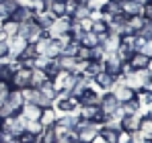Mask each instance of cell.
I'll return each mask as SVG.
<instances>
[{"mask_svg": "<svg viewBox=\"0 0 152 143\" xmlns=\"http://www.w3.org/2000/svg\"><path fill=\"white\" fill-rule=\"evenodd\" d=\"M121 43V37L119 35H113V33H107V39L101 43V47L105 49V53H115L117 47Z\"/></svg>", "mask_w": 152, "mask_h": 143, "instance_id": "cell-19", "label": "cell"}, {"mask_svg": "<svg viewBox=\"0 0 152 143\" xmlns=\"http://www.w3.org/2000/svg\"><path fill=\"white\" fill-rule=\"evenodd\" d=\"M140 119H142V115H124L121 121H119L121 131H126V133L138 131V129H140Z\"/></svg>", "mask_w": 152, "mask_h": 143, "instance_id": "cell-13", "label": "cell"}, {"mask_svg": "<svg viewBox=\"0 0 152 143\" xmlns=\"http://www.w3.org/2000/svg\"><path fill=\"white\" fill-rule=\"evenodd\" d=\"M78 51H80V43L76 41H68L64 47H62V55H68V57H78Z\"/></svg>", "mask_w": 152, "mask_h": 143, "instance_id": "cell-32", "label": "cell"}, {"mask_svg": "<svg viewBox=\"0 0 152 143\" xmlns=\"http://www.w3.org/2000/svg\"><path fill=\"white\" fill-rule=\"evenodd\" d=\"M10 84L8 82H4V80H0V102H4L6 98H8V94H10Z\"/></svg>", "mask_w": 152, "mask_h": 143, "instance_id": "cell-42", "label": "cell"}, {"mask_svg": "<svg viewBox=\"0 0 152 143\" xmlns=\"http://www.w3.org/2000/svg\"><path fill=\"white\" fill-rule=\"evenodd\" d=\"M0 131H6V133H10L12 137H19V135L25 131V119H23L21 115L10 117V119H4L2 121V129H0Z\"/></svg>", "mask_w": 152, "mask_h": 143, "instance_id": "cell-8", "label": "cell"}, {"mask_svg": "<svg viewBox=\"0 0 152 143\" xmlns=\"http://www.w3.org/2000/svg\"><path fill=\"white\" fill-rule=\"evenodd\" d=\"M150 143H152V141H150Z\"/></svg>", "mask_w": 152, "mask_h": 143, "instance_id": "cell-58", "label": "cell"}, {"mask_svg": "<svg viewBox=\"0 0 152 143\" xmlns=\"http://www.w3.org/2000/svg\"><path fill=\"white\" fill-rule=\"evenodd\" d=\"M78 102H80V104H99V102H101V94L97 92V88L88 86L82 94L78 96Z\"/></svg>", "mask_w": 152, "mask_h": 143, "instance_id": "cell-16", "label": "cell"}, {"mask_svg": "<svg viewBox=\"0 0 152 143\" xmlns=\"http://www.w3.org/2000/svg\"><path fill=\"white\" fill-rule=\"evenodd\" d=\"M53 19H60V17H66V8H64V0H48V8Z\"/></svg>", "mask_w": 152, "mask_h": 143, "instance_id": "cell-24", "label": "cell"}, {"mask_svg": "<svg viewBox=\"0 0 152 143\" xmlns=\"http://www.w3.org/2000/svg\"><path fill=\"white\" fill-rule=\"evenodd\" d=\"M48 80V76H45V72L43 70H31V82H29V88H39L43 82Z\"/></svg>", "mask_w": 152, "mask_h": 143, "instance_id": "cell-28", "label": "cell"}, {"mask_svg": "<svg viewBox=\"0 0 152 143\" xmlns=\"http://www.w3.org/2000/svg\"><path fill=\"white\" fill-rule=\"evenodd\" d=\"M121 66H124V61H121L115 53H107L105 59H103V70L107 72V74H111L115 80L121 78Z\"/></svg>", "mask_w": 152, "mask_h": 143, "instance_id": "cell-7", "label": "cell"}, {"mask_svg": "<svg viewBox=\"0 0 152 143\" xmlns=\"http://www.w3.org/2000/svg\"><path fill=\"white\" fill-rule=\"evenodd\" d=\"M88 31H93L95 35H105V33H109V31H107V23H105L103 19L93 21V25H91V29H88Z\"/></svg>", "mask_w": 152, "mask_h": 143, "instance_id": "cell-36", "label": "cell"}, {"mask_svg": "<svg viewBox=\"0 0 152 143\" xmlns=\"http://www.w3.org/2000/svg\"><path fill=\"white\" fill-rule=\"evenodd\" d=\"M129 143H150V139H148L144 133L134 131V133H129Z\"/></svg>", "mask_w": 152, "mask_h": 143, "instance_id": "cell-41", "label": "cell"}, {"mask_svg": "<svg viewBox=\"0 0 152 143\" xmlns=\"http://www.w3.org/2000/svg\"><path fill=\"white\" fill-rule=\"evenodd\" d=\"M10 19H15L19 25H21V23H31V21L35 19V12H33L29 6H19V8L12 12V17H10Z\"/></svg>", "mask_w": 152, "mask_h": 143, "instance_id": "cell-17", "label": "cell"}, {"mask_svg": "<svg viewBox=\"0 0 152 143\" xmlns=\"http://www.w3.org/2000/svg\"><path fill=\"white\" fill-rule=\"evenodd\" d=\"M39 143H56V135H53V129L51 127H45L43 133L39 135Z\"/></svg>", "mask_w": 152, "mask_h": 143, "instance_id": "cell-38", "label": "cell"}, {"mask_svg": "<svg viewBox=\"0 0 152 143\" xmlns=\"http://www.w3.org/2000/svg\"><path fill=\"white\" fill-rule=\"evenodd\" d=\"M19 35H23L29 43H35V41H39L41 37H45L48 33L35 23V21H31V23H21V27H19Z\"/></svg>", "mask_w": 152, "mask_h": 143, "instance_id": "cell-3", "label": "cell"}, {"mask_svg": "<svg viewBox=\"0 0 152 143\" xmlns=\"http://www.w3.org/2000/svg\"><path fill=\"white\" fill-rule=\"evenodd\" d=\"M119 8H121V14L126 17H136V14H142V8L136 0H119Z\"/></svg>", "mask_w": 152, "mask_h": 143, "instance_id": "cell-15", "label": "cell"}, {"mask_svg": "<svg viewBox=\"0 0 152 143\" xmlns=\"http://www.w3.org/2000/svg\"><path fill=\"white\" fill-rule=\"evenodd\" d=\"M70 23H72V19H70V17H60V19H53L51 27L48 29V37L58 39V37H62V35H68V31H70Z\"/></svg>", "mask_w": 152, "mask_h": 143, "instance_id": "cell-6", "label": "cell"}, {"mask_svg": "<svg viewBox=\"0 0 152 143\" xmlns=\"http://www.w3.org/2000/svg\"><path fill=\"white\" fill-rule=\"evenodd\" d=\"M35 23L39 25L45 33H48V29L51 27V23H53V14H51L50 10H43V12H35V19H33Z\"/></svg>", "mask_w": 152, "mask_h": 143, "instance_id": "cell-22", "label": "cell"}, {"mask_svg": "<svg viewBox=\"0 0 152 143\" xmlns=\"http://www.w3.org/2000/svg\"><path fill=\"white\" fill-rule=\"evenodd\" d=\"M0 129H2V119H0Z\"/></svg>", "mask_w": 152, "mask_h": 143, "instance_id": "cell-56", "label": "cell"}, {"mask_svg": "<svg viewBox=\"0 0 152 143\" xmlns=\"http://www.w3.org/2000/svg\"><path fill=\"white\" fill-rule=\"evenodd\" d=\"M37 90H39L41 94L45 96V98H50L51 102H56V98L60 96V92H58V90L53 88V84H51V80H45V82H43V84H41V86H39Z\"/></svg>", "mask_w": 152, "mask_h": 143, "instance_id": "cell-25", "label": "cell"}, {"mask_svg": "<svg viewBox=\"0 0 152 143\" xmlns=\"http://www.w3.org/2000/svg\"><path fill=\"white\" fill-rule=\"evenodd\" d=\"M0 143H2V133H0Z\"/></svg>", "mask_w": 152, "mask_h": 143, "instance_id": "cell-55", "label": "cell"}, {"mask_svg": "<svg viewBox=\"0 0 152 143\" xmlns=\"http://www.w3.org/2000/svg\"><path fill=\"white\" fill-rule=\"evenodd\" d=\"M29 8H31L33 12H43V10L48 8V0H31V2H29Z\"/></svg>", "mask_w": 152, "mask_h": 143, "instance_id": "cell-40", "label": "cell"}, {"mask_svg": "<svg viewBox=\"0 0 152 143\" xmlns=\"http://www.w3.org/2000/svg\"><path fill=\"white\" fill-rule=\"evenodd\" d=\"M142 92H148V94H152V78L146 82V84H144V86H142Z\"/></svg>", "mask_w": 152, "mask_h": 143, "instance_id": "cell-50", "label": "cell"}, {"mask_svg": "<svg viewBox=\"0 0 152 143\" xmlns=\"http://www.w3.org/2000/svg\"><path fill=\"white\" fill-rule=\"evenodd\" d=\"M19 27L21 25L17 23L15 19H4V21H0V31L10 39V37H15V35H19Z\"/></svg>", "mask_w": 152, "mask_h": 143, "instance_id": "cell-18", "label": "cell"}, {"mask_svg": "<svg viewBox=\"0 0 152 143\" xmlns=\"http://www.w3.org/2000/svg\"><path fill=\"white\" fill-rule=\"evenodd\" d=\"M29 2H31V0H17L19 6H29Z\"/></svg>", "mask_w": 152, "mask_h": 143, "instance_id": "cell-51", "label": "cell"}, {"mask_svg": "<svg viewBox=\"0 0 152 143\" xmlns=\"http://www.w3.org/2000/svg\"><path fill=\"white\" fill-rule=\"evenodd\" d=\"M8 59V39L6 41H0V61Z\"/></svg>", "mask_w": 152, "mask_h": 143, "instance_id": "cell-46", "label": "cell"}, {"mask_svg": "<svg viewBox=\"0 0 152 143\" xmlns=\"http://www.w3.org/2000/svg\"><path fill=\"white\" fill-rule=\"evenodd\" d=\"M23 57H37V53H35V45H33V43H29V45H27L25 51L21 53V57H19V59H23Z\"/></svg>", "mask_w": 152, "mask_h": 143, "instance_id": "cell-45", "label": "cell"}, {"mask_svg": "<svg viewBox=\"0 0 152 143\" xmlns=\"http://www.w3.org/2000/svg\"><path fill=\"white\" fill-rule=\"evenodd\" d=\"M43 125L39 123V121H27L25 119V131H29V133H33V135H41L43 133Z\"/></svg>", "mask_w": 152, "mask_h": 143, "instance_id": "cell-35", "label": "cell"}, {"mask_svg": "<svg viewBox=\"0 0 152 143\" xmlns=\"http://www.w3.org/2000/svg\"><path fill=\"white\" fill-rule=\"evenodd\" d=\"M109 92L117 98V102H119V104H124V102H127V100L136 98V90H132L129 86H126V84H124V82H119V80L113 84V88H111Z\"/></svg>", "mask_w": 152, "mask_h": 143, "instance_id": "cell-9", "label": "cell"}, {"mask_svg": "<svg viewBox=\"0 0 152 143\" xmlns=\"http://www.w3.org/2000/svg\"><path fill=\"white\" fill-rule=\"evenodd\" d=\"M50 41H51V37H48V35L41 37L39 41H35V43H33V45H35V53H37V55H43L45 49H48V45H50Z\"/></svg>", "mask_w": 152, "mask_h": 143, "instance_id": "cell-37", "label": "cell"}, {"mask_svg": "<svg viewBox=\"0 0 152 143\" xmlns=\"http://www.w3.org/2000/svg\"><path fill=\"white\" fill-rule=\"evenodd\" d=\"M58 119V115H56V108L51 106V108H43V113H41V117H39V123L43 125V127H51L53 123Z\"/></svg>", "mask_w": 152, "mask_h": 143, "instance_id": "cell-29", "label": "cell"}, {"mask_svg": "<svg viewBox=\"0 0 152 143\" xmlns=\"http://www.w3.org/2000/svg\"><path fill=\"white\" fill-rule=\"evenodd\" d=\"M78 119L80 121H93L101 127V121H103V113H101V106L99 104H80L78 108Z\"/></svg>", "mask_w": 152, "mask_h": 143, "instance_id": "cell-2", "label": "cell"}, {"mask_svg": "<svg viewBox=\"0 0 152 143\" xmlns=\"http://www.w3.org/2000/svg\"><path fill=\"white\" fill-rule=\"evenodd\" d=\"M76 6H78V2H76V0H64V8H66V17H72V14H74Z\"/></svg>", "mask_w": 152, "mask_h": 143, "instance_id": "cell-44", "label": "cell"}, {"mask_svg": "<svg viewBox=\"0 0 152 143\" xmlns=\"http://www.w3.org/2000/svg\"><path fill=\"white\" fill-rule=\"evenodd\" d=\"M105 2H107V0H88L86 6H88L91 10H101L103 6H105Z\"/></svg>", "mask_w": 152, "mask_h": 143, "instance_id": "cell-47", "label": "cell"}, {"mask_svg": "<svg viewBox=\"0 0 152 143\" xmlns=\"http://www.w3.org/2000/svg\"><path fill=\"white\" fill-rule=\"evenodd\" d=\"M142 17H144L146 21H152V2H148V4L142 8Z\"/></svg>", "mask_w": 152, "mask_h": 143, "instance_id": "cell-49", "label": "cell"}, {"mask_svg": "<svg viewBox=\"0 0 152 143\" xmlns=\"http://www.w3.org/2000/svg\"><path fill=\"white\" fill-rule=\"evenodd\" d=\"M91 82H93V84H95L97 88H101L103 92H109V90L113 88V84H115L117 80H115V78L111 76V74H107V72L103 70L101 74H97V76H95V78H93Z\"/></svg>", "mask_w": 152, "mask_h": 143, "instance_id": "cell-12", "label": "cell"}, {"mask_svg": "<svg viewBox=\"0 0 152 143\" xmlns=\"http://www.w3.org/2000/svg\"><path fill=\"white\" fill-rule=\"evenodd\" d=\"M140 51H142L144 55H148V57L152 59V39H146V43H144V47L140 49Z\"/></svg>", "mask_w": 152, "mask_h": 143, "instance_id": "cell-48", "label": "cell"}, {"mask_svg": "<svg viewBox=\"0 0 152 143\" xmlns=\"http://www.w3.org/2000/svg\"><path fill=\"white\" fill-rule=\"evenodd\" d=\"M78 106H80L78 98H74V96H70V94H60L58 98H56V102H53V108H56L60 115L74 113Z\"/></svg>", "mask_w": 152, "mask_h": 143, "instance_id": "cell-4", "label": "cell"}, {"mask_svg": "<svg viewBox=\"0 0 152 143\" xmlns=\"http://www.w3.org/2000/svg\"><path fill=\"white\" fill-rule=\"evenodd\" d=\"M138 35L144 37V39H152V21H146V25L142 27V31H140Z\"/></svg>", "mask_w": 152, "mask_h": 143, "instance_id": "cell-43", "label": "cell"}, {"mask_svg": "<svg viewBox=\"0 0 152 143\" xmlns=\"http://www.w3.org/2000/svg\"><path fill=\"white\" fill-rule=\"evenodd\" d=\"M99 137L103 139V143H117L119 141V131L101 127V129H99Z\"/></svg>", "mask_w": 152, "mask_h": 143, "instance_id": "cell-26", "label": "cell"}, {"mask_svg": "<svg viewBox=\"0 0 152 143\" xmlns=\"http://www.w3.org/2000/svg\"><path fill=\"white\" fill-rule=\"evenodd\" d=\"M17 8H19L17 0H2V2H0V21L10 19V17H12V12H15Z\"/></svg>", "mask_w": 152, "mask_h": 143, "instance_id": "cell-21", "label": "cell"}, {"mask_svg": "<svg viewBox=\"0 0 152 143\" xmlns=\"http://www.w3.org/2000/svg\"><path fill=\"white\" fill-rule=\"evenodd\" d=\"M103 72V61H97V59H88L86 61V66H84V78H88V80H93L97 74H101Z\"/></svg>", "mask_w": 152, "mask_h": 143, "instance_id": "cell-20", "label": "cell"}, {"mask_svg": "<svg viewBox=\"0 0 152 143\" xmlns=\"http://www.w3.org/2000/svg\"><path fill=\"white\" fill-rule=\"evenodd\" d=\"M136 2H138L140 6H146V4H148V2H152V0H136Z\"/></svg>", "mask_w": 152, "mask_h": 143, "instance_id": "cell-53", "label": "cell"}, {"mask_svg": "<svg viewBox=\"0 0 152 143\" xmlns=\"http://www.w3.org/2000/svg\"><path fill=\"white\" fill-rule=\"evenodd\" d=\"M72 21H84V19H91V8L86 4H78L74 10V14L70 17Z\"/></svg>", "mask_w": 152, "mask_h": 143, "instance_id": "cell-31", "label": "cell"}, {"mask_svg": "<svg viewBox=\"0 0 152 143\" xmlns=\"http://www.w3.org/2000/svg\"><path fill=\"white\" fill-rule=\"evenodd\" d=\"M29 82H31V70H27V68L15 70L12 76H10V80H8L10 88H15V90H25V88H29Z\"/></svg>", "mask_w": 152, "mask_h": 143, "instance_id": "cell-5", "label": "cell"}, {"mask_svg": "<svg viewBox=\"0 0 152 143\" xmlns=\"http://www.w3.org/2000/svg\"><path fill=\"white\" fill-rule=\"evenodd\" d=\"M99 106H101V113L103 117H113V115H119V117H124L121 115V110H119V102H117V98L111 94V92H103L101 94V102H99Z\"/></svg>", "mask_w": 152, "mask_h": 143, "instance_id": "cell-1", "label": "cell"}, {"mask_svg": "<svg viewBox=\"0 0 152 143\" xmlns=\"http://www.w3.org/2000/svg\"><path fill=\"white\" fill-rule=\"evenodd\" d=\"M80 45L86 49H93V47H97V45H101L99 43V35H95L93 31H84L82 39H80Z\"/></svg>", "mask_w": 152, "mask_h": 143, "instance_id": "cell-27", "label": "cell"}, {"mask_svg": "<svg viewBox=\"0 0 152 143\" xmlns=\"http://www.w3.org/2000/svg\"><path fill=\"white\" fill-rule=\"evenodd\" d=\"M127 66L132 68V72H140V70H148L150 66V57L144 55L142 51H134L132 57L127 59Z\"/></svg>", "mask_w": 152, "mask_h": 143, "instance_id": "cell-11", "label": "cell"}, {"mask_svg": "<svg viewBox=\"0 0 152 143\" xmlns=\"http://www.w3.org/2000/svg\"><path fill=\"white\" fill-rule=\"evenodd\" d=\"M41 113H43V108L37 106V104H33V102H25L23 108H21V117L27 121H39Z\"/></svg>", "mask_w": 152, "mask_h": 143, "instance_id": "cell-14", "label": "cell"}, {"mask_svg": "<svg viewBox=\"0 0 152 143\" xmlns=\"http://www.w3.org/2000/svg\"><path fill=\"white\" fill-rule=\"evenodd\" d=\"M56 143H70L68 137H62V139H56Z\"/></svg>", "mask_w": 152, "mask_h": 143, "instance_id": "cell-52", "label": "cell"}, {"mask_svg": "<svg viewBox=\"0 0 152 143\" xmlns=\"http://www.w3.org/2000/svg\"><path fill=\"white\" fill-rule=\"evenodd\" d=\"M138 131H140V133H144V135L152 141V119H150V117H146V115H144V117L140 119V129H138Z\"/></svg>", "mask_w": 152, "mask_h": 143, "instance_id": "cell-33", "label": "cell"}, {"mask_svg": "<svg viewBox=\"0 0 152 143\" xmlns=\"http://www.w3.org/2000/svg\"><path fill=\"white\" fill-rule=\"evenodd\" d=\"M58 125H62V127H66L68 131H74L76 125H78V117H76L74 113H68V115H60L58 119H56Z\"/></svg>", "mask_w": 152, "mask_h": 143, "instance_id": "cell-23", "label": "cell"}, {"mask_svg": "<svg viewBox=\"0 0 152 143\" xmlns=\"http://www.w3.org/2000/svg\"><path fill=\"white\" fill-rule=\"evenodd\" d=\"M76 57H68V55H60L58 57V66H60V70L62 72H72L76 66Z\"/></svg>", "mask_w": 152, "mask_h": 143, "instance_id": "cell-30", "label": "cell"}, {"mask_svg": "<svg viewBox=\"0 0 152 143\" xmlns=\"http://www.w3.org/2000/svg\"><path fill=\"white\" fill-rule=\"evenodd\" d=\"M27 45H29V41H27L23 35L10 37V39H8V57H10V59H19Z\"/></svg>", "mask_w": 152, "mask_h": 143, "instance_id": "cell-10", "label": "cell"}, {"mask_svg": "<svg viewBox=\"0 0 152 143\" xmlns=\"http://www.w3.org/2000/svg\"><path fill=\"white\" fill-rule=\"evenodd\" d=\"M17 139H19V143H39V135H33L29 131H23Z\"/></svg>", "mask_w": 152, "mask_h": 143, "instance_id": "cell-39", "label": "cell"}, {"mask_svg": "<svg viewBox=\"0 0 152 143\" xmlns=\"http://www.w3.org/2000/svg\"><path fill=\"white\" fill-rule=\"evenodd\" d=\"M146 117H150V119H152V106H146Z\"/></svg>", "mask_w": 152, "mask_h": 143, "instance_id": "cell-54", "label": "cell"}, {"mask_svg": "<svg viewBox=\"0 0 152 143\" xmlns=\"http://www.w3.org/2000/svg\"><path fill=\"white\" fill-rule=\"evenodd\" d=\"M43 72H45V76H48V80H53L58 74H60V66H58V59H50L48 61V66L43 68Z\"/></svg>", "mask_w": 152, "mask_h": 143, "instance_id": "cell-34", "label": "cell"}, {"mask_svg": "<svg viewBox=\"0 0 152 143\" xmlns=\"http://www.w3.org/2000/svg\"><path fill=\"white\" fill-rule=\"evenodd\" d=\"M0 2H2V0H0Z\"/></svg>", "mask_w": 152, "mask_h": 143, "instance_id": "cell-57", "label": "cell"}]
</instances>
